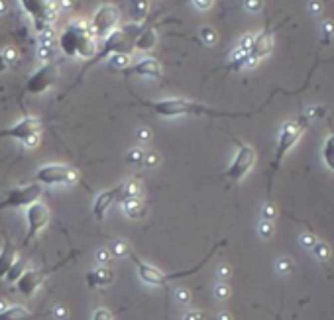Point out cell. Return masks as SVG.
Instances as JSON below:
<instances>
[{
  "instance_id": "obj_1",
  "label": "cell",
  "mask_w": 334,
  "mask_h": 320,
  "mask_svg": "<svg viewBox=\"0 0 334 320\" xmlns=\"http://www.w3.org/2000/svg\"><path fill=\"white\" fill-rule=\"evenodd\" d=\"M57 47L65 57L89 61L97 53L99 41H97V35L91 30L89 22L75 20V22H69L61 30V33L57 35Z\"/></svg>"
},
{
  "instance_id": "obj_2",
  "label": "cell",
  "mask_w": 334,
  "mask_h": 320,
  "mask_svg": "<svg viewBox=\"0 0 334 320\" xmlns=\"http://www.w3.org/2000/svg\"><path fill=\"white\" fill-rule=\"evenodd\" d=\"M146 108L156 112L164 118H175V116H242L236 112H220L214 108H208L200 102L187 100V98H162V100H140Z\"/></svg>"
},
{
  "instance_id": "obj_3",
  "label": "cell",
  "mask_w": 334,
  "mask_h": 320,
  "mask_svg": "<svg viewBox=\"0 0 334 320\" xmlns=\"http://www.w3.org/2000/svg\"><path fill=\"white\" fill-rule=\"evenodd\" d=\"M136 35H138V33H132V30H114L108 37H104L102 45L97 49V53H95L87 63L83 65L79 77L73 81V85L69 87V91L75 89V87L83 81V77H85L95 65L102 63L104 59H108V57H116V55H126V57H130V53L134 51V37H136Z\"/></svg>"
},
{
  "instance_id": "obj_4",
  "label": "cell",
  "mask_w": 334,
  "mask_h": 320,
  "mask_svg": "<svg viewBox=\"0 0 334 320\" xmlns=\"http://www.w3.org/2000/svg\"><path fill=\"white\" fill-rule=\"evenodd\" d=\"M210 256H212V252L204 257L199 265H195V267H191V269H187V271H179V273H166V271H162V269H158V267H154V265H150V263L142 261L140 257L136 256V252H134V250H130V254H128V257L132 259L134 267H136V271H138V277H140L144 283L154 285V287H166L167 283H171V281H175V279H179V277H187V275H191V273H197L200 267L204 265V261H206Z\"/></svg>"
},
{
  "instance_id": "obj_5",
  "label": "cell",
  "mask_w": 334,
  "mask_h": 320,
  "mask_svg": "<svg viewBox=\"0 0 334 320\" xmlns=\"http://www.w3.org/2000/svg\"><path fill=\"white\" fill-rule=\"evenodd\" d=\"M26 16L33 22L35 32H47L55 18H57V6L53 0H18Z\"/></svg>"
},
{
  "instance_id": "obj_6",
  "label": "cell",
  "mask_w": 334,
  "mask_h": 320,
  "mask_svg": "<svg viewBox=\"0 0 334 320\" xmlns=\"http://www.w3.org/2000/svg\"><path fill=\"white\" fill-rule=\"evenodd\" d=\"M79 256V252H71L67 257H63V261H59V263H55V265H51V267H41V269H26L24 271V275L14 283L16 289H18V293L20 295H24L26 299H32L33 295L37 293V289L43 285V281L51 275V273H55V271H59L63 265H65L67 261H71V259H75V257Z\"/></svg>"
},
{
  "instance_id": "obj_7",
  "label": "cell",
  "mask_w": 334,
  "mask_h": 320,
  "mask_svg": "<svg viewBox=\"0 0 334 320\" xmlns=\"http://www.w3.org/2000/svg\"><path fill=\"white\" fill-rule=\"evenodd\" d=\"M307 126H309V118H305V116H301V118H297V120H291V122L283 124L281 134H279V138H277L275 158H273V161H271V167H273V169H277V167L281 165L283 158H285L287 152H291V148L299 142L301 134L307 130Z\"/></svg>"
},
{
  "instance_id": "obj_8",
  "label": "cell",
  "mask_w": 334,
  "mask_h": 320,
  "mask_svg": "<svg viewBox=\"0 0 334 320\" xmlns=\"http://www.w3.org/2000/svg\"><path fill=\"white\" fill-rule=\"evenodd\" d=\"M35 183L39 185H73L79 181V173L71 167V165H63V163H45L41 165L35 175H33Z\"/></svg>"
},
{
  "instance_id": "obj_9",
  "label": "cell",
  "mask_w": 334,
  "mask_h": 320,
  "mask_svg": "<svg viewBox=\"0 0 334 320\" xmlns=\"http://www.w3.org/2000/svg\"><path fill=\"white\" fill-rule=\"evenodd\" d=\"M39 128H41V124L35 116H24L18 124L0 130V140L8 138V140L22 142L26 148H35L37 140H39Z\"/></svg>"
},
{
  "instance_id": "obj_10",
  "label": "cell",
  "mask_w": 334,
  "mask_h": 320,
  "mask_svg": "<svg viewBox=\"0 0 334 320\" xmlns=\"http://www.w3.org/2000/svg\"><path fill=\"white\" fill-rule=\"evenodd\" d=\"M41 196V185L39 183H28L22 187H16L12 191L4 194V198L0 200V210H8V208H22V206H30L33 202H37Z\"/></svg>"
},
{
  "instance_id": "obj_11",
  "label": "cell",
  "mask_w": 334,
  "mask_h": 320,
  "mask_svg": "<svg viewBox=\"0 0 334 320\" xmlns=\"http://www.w3.org/2000/svg\"><path fill=\"white\" fill-rule=\"evenodd\" d=\"M118 22H120V10L114 4H102L99 10L95 12L93 20H91V30L97 35V39L108 37L114 30H118Z\"/></svg>"
},
{
  "instance_id": "obj_12",
  "label": "cell",
  "mask_w": 334,
  "mask_h": 320,
  "mask_svg": "<svg viewBox=\"0 0 334 320\" xmlns=\"http://www.w3.org/2000/svg\"><path fill=\"white\" fill-rule=\"evenodd\" d=\"M236 146H238V152H236V156H234L230 167L226 169L224 177L230 179L232 183H240V181L250 173V169L254 167V163H256V152H254L252 146H246V144H242V142H236Z\"/></svg>"
},
{
  "instance_id": "obj_13",
  "label": "cell",
  "mask_w": 334,
  "mask_h": 320,
  "mask_svg": "<svg viewBox=\"0 0 334 320\" xmlns=\"http://www.w3.org/2000/svg\"><path fill=\"white\" fill-rule=\"evenodd\" d=\"M55 79H57V65L53 61H45L41 67L35 69V73L30 75L24 89L30 95H43L45 91H49L53 87Z\"/></svg>"
},
{
  "instance_id": "obj_14",
  "label": "cell",
  "mask_w": 334,
  "mask_h": 320,
  "mask_svg": "<svg viewBox=\"0 0 334 320\" xmlns=\"http://www.w3.org/2000/svg\"><path fill=\"white\" fill-rule=\"evenodd\" d=\"M49 214H51V212H49L47 204H43V202H39V200L30 204V206L26 208L28 232H26V238H24V242H22V248H28L33 238H35L45 226L49 224Z\"/></svg>"
},
{
  "instance_id": "obj_15",
  "label": "cell",
  "mask_w": 334,
  "mask_h": 320,
  "mask_svg": "<svg viewBox=\"0 0 334 320\" xmlns=\"http://www.w3.org/2000/svg\"><path fill=\"white\" fill-rule=\"evenodd\" d=\"M126 77H142V79H162V65L154 57H144L132 65L120 69Z\"/></svg>"
},
{
  "instance_id": "obj_16",
  "label": "cell",
  "mask_w": 334,
  "mask_h": 320,
  "mask_svg": "<svg viewBox=\"0 0 334 320\" xmlns=\"http://www.w3.org/2000/svg\"><path fill=\"white\" fill-rule=\"evenodd\" d=\"M273 51V32L267 28L264 30L262 33H258V35H254V41H252V49H250V59L252 61H260V59H264L267 57L269 53Z\"/></svg>"
},
{
  "instance_id": "obj_17",
  "label": "cell",
  "mask_w": 334,
  "mask_h": 320,
  "mask_svg": "<svg viewBox=\"0 0 334 320\" xmlns=\"http://www.w3.org/2000/svg\"><path fill=\"white\" fill-rule=\"evenodd\" d=\"M118 194H120V187H118V185L97 194V198H95V202H93V214H95V218H97L99 222L104 220L108 208L118 200Z\"/></svg>"
},
{
  "instance_id": "obj_18",
  "label": "cell",
  "mask_w": 334,
  "mask_h": 320,
  "mask_svg": "<svg viewBox=\"0 0 334 320\" xmlns=\"http://www.w3.org/2000/svg\"><path fill=\"white\" fill-rule=\"evenodd\" d=\"M16 261H18V252H16L14 244L10 242L8 234H4V244L0 250V279H6L8 271L14 267Z\"/></svg>"
},
{
  "instance_id": "obj_19",
  "label": "cell",
  "mask_w": 334,
  "mask_h": 320,
  "mask_svg": "<svg viewBox=\"0 0 334 320\" xmlns=\"http://www.w3.org/2000/svg\"><path fill=\"white\" fill-rule=\"evenodd\" d=\"M85 279H87V285L91 289L108 287V285L114 281V271H112L110 267H106V265H100L97 269L87 271Z\"/></svg>"
},
{
  "instance_id": "obj_20",
  "label": "cell",
  "mask_w": 334,
  "mask_h": 320,
  "mask_svg": "<svg viewBox=\"0 0 334 320\" xmlns=\"http://www.w3.org/2000/svg\"><path fill=\"white\" fill-rule=\"evenodd\" d=\"M156 45H158V32L152 26L140 30L138 35L134 37V49L138 51H152Z\"/></svg>"
},
{
  "instance_id": "obj_21",
  "label": "cell",
  "mask_w": 334,
  "mask_h": 320,
  "mask_svg": "<svg viewBox=\"0 0 334 320\" xmlns=\"http://www.w3.org/2000/svg\"><path fill=\"white\" fill-rule=\"evenodd\" d=\"M39 315H33L22 305H10L4 311H0V320H37Z\"/></svg>"
},
{
  "instance_id": "obj_22",
  "label": "cell",
  "mask_w": 334,
  "mask_h": 320,
  "mask_svg": "<svg viewBox=\"0 0 334 320\" xmlns=\"http://www.w3.org/2000/svg\"><path fill=\"white\" fill-rule=\"evenodd\" d=\"M118 187H120L118 202H122V204L130 202V200H138V198H140V194H142V187H140V183H138L136 179L122 181V183H118Z\"/></svg>"
},
{
  "instance_id": "obj_23",
  "label": "cell",
  "mask_w": 334,
  "mask_h": 320,
  "mask_svg": "<svg viewBox=\"0 0 334 320\" xmlns=\"http://www.w3.org/2000/svg\"><path fill=\"white\" fill-rule=\"evenodd\" d=\"M323 161H325V165L334 171V132L333 134H329L327 136V140L323 142Z\"/></svg>"
},
{
  "instance_id": "obj_24",
  "label": "cell",
  "mask_w": 334,
  "mask_h": 320,
  "mask_svg": "<svg viewBox=\"0 0 334 320\" xmlns=\"http://www.w3.org/2000/svg\"><path fill=\"white\" fill-rule=\"evenodd\" d=\"M130 12L136 22H142L148 16V0H130Z\"/></svg>"
},
{
  "instance_id": "obj_25",
  "label": "cell",
  "mask_w": 334,
  "mask_h": 320,
  "mask_svg": "<svg viewBox=\"0 0 334 320\" xmlns=\"http://www.w3.org/2000/svg\"><path fill=\"white\" fill-rule=\"evenodd\" d=\"M313 256L317 257L319 261H329L331 256H333V250H331L329 244H325V242H317V244L313 246Z\"/></svg>"
},
{
  "instance_id": "obj_26",
  "label": "cell",
  "mask_w": 334,
  "mask_h": 320,
  "mask_svg": "<svg viewBox=\"0 0 334 320\" xmlns=\"http://www.w3.org/2000/svg\"><path fill=\"white\" fill-rule=\"evenodd\" d=\"M124 208H126V212H128V216L130 218H140V216H144V204H142V200L138 198V200H130V202H126L124 204Z\"/></svg>"
},
{
  "instance_id": "obj_27",
  "label": "cell",
  "mask_w": 334,
  "mask_h": 320,
  "mask_svg": "<svg viewBox=\"0 0 334 320\" xmlns=\"http://www.w3.org/2000/svg\"><path fill=\"white\" fill-rule=\"evenodd\" d=\"M24 271H26V269H24V261H20V259H18V261L14 263V267L8 271V275H6V281H8V283H16V281H18V279L24 275Z\"/></svg>"
},
{
  "instance_id": "obj_28",
  "label": "cell",
  "mask_w": 334,
  "mask_h": 320,
  "mask_svg": "<svg viewBox=\"0 0 334 320\" xmlns=\"http://www.w3.org/2000/svg\"><path fill=\"white\" fill-rule=\"evenodd\" d=\"M275 269H277L279 275H289V273L293 271V259H289V257H281V259L275 263Z\"/></svg>"
},
{
  "instance_id": "obj_29",
  "label": "cell",
  "mask_w": 334,
  "mask_h": 320,
  "mask_svg": "<svg viewBox=\"0 0 334 320\" xmlns=\"http://www.w3.org/2000/svg\"><path fill=\"white\" fill-rule=\"evenodd\" d=\"M258 232H260V236H262L264 240H269V238H273V234H275V226H273V222L262 220L260 226H258Z\"/></svg>"
},
{
  "instance_id": "obj_30",
  "label": "cell",
  "mask_w": 334,
  "mask_h": 320,
  "mask_svg": "<svg viewBox=\"0 0 334 320\" xmlns=\"http://www.w3.org/2000/svg\"><path fill=\"white\" fill-rule=\"evenodd\" d=\"M262 216H264V220H267V222H275V218H277V208H275L271 202H264V206H262Z\"/></svg>"
},
{
  "instance_id": "obj_31",
  "label": "cell",
  "mask_w": 334,
  "mask_h": 320,
  "mask_svg": "<svg viewBox=\"0 0 334 320\" xmlns=\"http://www.w3.org/2000/svg\"><path fill=\"white\" fill-rule=\"evenodd\" d=\"M108 250H112V252H114L116 256H128L132 248H130V246H128L126 242H116V244H114L112 248H108Z\"/></svg>"
},
{
  "instance_id": "obj_32",
  "label": "cell",
  "mask_w": 334,
  "mask_h": 320,
  "mask_svg": "<svg viewBox=\"0 0 334 320\" xmlns=\"http://www.w3.org/2000/svg\"><path fill=\"white\" fill-rule=\"evenodd\" d=\"M214 293H216V299H220V301H226L228 297H230V287L226 285V283H218L216 289H214Z\"/></svg>"
},
{
  "instance_id": "obj_33",
  "label": "cell",
  "mask_w": 334,
  "mask_h": 320,
  "mask_svg": "<svg viewBox=\"0 0 334 320\" xmlns=\"http://www.w3.org/2000/svg\"><path fill=\"white\" fill-rule=\"evenodd\" d=\"M319 240L315 238V234H311V232H305L303 236H301V246H305V248H309V250H313V246L317 244Z\"/></svg>"
},
{
  "instance_id": "obj_34",
  "label": "cell",
  "mask_w": 334,
  "mask_h": 320,
  "mask_svg": "<svg viewBox=\"0 0 334 320\" xmlns=\"http://www.w3.org/2000/svg\"><path fill=\"white\" fill-rule=\"evenodd\" d=\"M93 320H114V315L108 311V309H104V307H100L95 311V315H93Z\"/></svg>"
},
{
  "instance_id": "obj_35",
  "label": "cell",
  "mask_w": 334,
  "mask_h": 320,
  "mask_svg": "<svg viewBox=\"0 0 334 320\" xmlns=\"http://www.w3.org/2000/svg\"><path fill=\"white\" fill-rule=\"evenodd\" d=\"M144 158H146V152H144V150H132V154H130V161L136 163V165L144 163Z\"/></svg>"
},
{
  "instance_id": "obj_36",
  "label": "cell",
  "mask_w": 334,
  "mask_h": 320,
  "mask_svg": "<svg viewBox=\"0 0 334 320\" xmlns=\"http://www.w3.org/2000/svg\"><path fill=\"white\" fill-rule=\"evenodd\" d=\"M202 37H204V39H206V43H208V45H210V43H214V41H216V33L212 32V30H210V28H202Z\"/></svg>"
},
{
  "instance_id": "obj_37",
  "label": "cell",
  "mask_w": 334,
  "mask_h": 320,
  "mask_svg": "<svg viewBox=\"0 0 334 320\" xmlns=\"http://www.w3.org/2000/svg\"><path fill=\"white\" fill-rule=\"evenodd\" d=\"M246 8L250 12H258L262 8V0H246Z\"/></svg>"
},
{
  "instance_id": "obj_38",
  "label": "cell",
  "mask_w": 334,
  "mask_h": 320,
  "mask_svg": "<svg viewBox=\"0 0 334 320\" xmlns=\"http://www.w3.org/2000/svg\"><path fill=\"white\" fill-rule=\"evenodd\" d=\"M218 277H220L222 281H224V279H228V277H230V267L222 263V265L218 267Z\"/></svg>"
},
{
  "instance_id": "obj_39",
  "label": "cell",
  "mask_w": 334,
  "mask_h": 320,
  "mask_svg": "<svg viewBox=\"0 0 334 320\" xmlns=\"http://www.w3.org/2000/svg\"><path fill=\"white\" fill-rule=\"evenodd\" d=\"M97 256H99L100 263H102V265H106V263L110 261V250H100Z\"/></svg>"
},
{
  "instance_id": "obj_40",
  "label": "cell",
  "mask_w": 334,
  "mask_h": 320,
  "mask_svg": "<svg viewBox=\"0 0 334 320\" xmlns=\"http://www.w3.org/2000/svg\"><path fill=\"white\" fill-rule=\"evenodd\" d=\"M177 299H179L181 303H189L191 295H189V291H185V289H179V291H177Z\"/></svg>"
},
{
  "instance_id": "obj_41",
  "label": "cell",
  "mask_w": 334,
  "mask_h": 320,
  "mask_svg": "<svg viewBox=\"0 0 334 320\" xmlns=\"http://www.w3.org/2000/svg\"><path fill=\"white\" fill-rule=\"evenodd\" d=\"M193 2H195V6H197L199 10H206V8L212 6V0H193Z\"/></svg>"
},
{
  "instance_id": "obj_42",
  "label": "cell",
  "mask_w": 334,
  "mask_h": 320,
  "mask_svg": "<svg viewBox=\"0 0 334 320\" xmlns=\"http://www.w3.org/2000/svg\"><path fill=\"white\" fill-rule=\"evenodd\" d=\"M144 160H146V165H148V167H152V165H156V163L160 161V158H158L156 154H146Z\"/></svg>"
},
{
  "instance_id": "obj_43",
  "label": "cell",
  "mask_w": 334,
  "mask_h": 320,
  "mask_svg": "<svg viewBox=\"0 0 334 320\" xmlns=\"http://www.w3.org/2000/svg\"><path fill=\"white\" fill-rule=\"evenodd\" d=\"M185 320H204V317H202V313H195V311H191V313L185 317Z\"/></svg>"
},
{
  "instance_id": "obj_44",
  "label": "cell",
  "mask_w": 334,
  "mask_h": 320,
  "mask_svg": "<svg viewBox=\"0 0 334 320\" xmlns=\"http://www.w3.org/2000/svg\"><path fill=\"white\" fill-rule=\"evenodd\" d=\"M8 61H6V57H4V55H0V73H2V71H6V69H8Z\"/></svg>"
},
{
  "instance_id": "obj_45",
  "label": "cell",
  "mask_w": 334,
  "mask_h": 320,
  "mask_svg": "<svg viewBox=\"0 0 334 320\" xmlns=\"http://www.w3.org/2000/svg\"><path fill=\"white\" fill-rule=\"evenodd\" d=\"M218 320H232V319H230L228 313H220V315H218Z\"/></svg>"
}]
</instances>
